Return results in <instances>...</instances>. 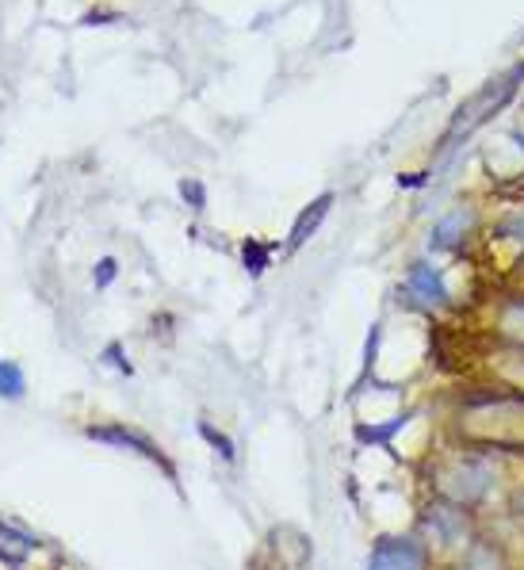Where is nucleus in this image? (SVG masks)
Instances as JSON below:
<instances>
[{
	"instance_id": "6ab92c4d",
	"label": "nucleus",
	"mask_w": 524,
	"mask_h": 570,
	"mask_svg": "<svg viewBox=\"0 0 524 570\" xmlns=\"http://www.w3.org/2000/svg\"><path fill=\"white\" fill-rule=\"evenodd\" d=\"M104 360H108V364H115V368H119V372H123V375H131V372H134L131 360H123V349H119V345H108V352H104Z\"/></svg>"
},
{
	"instance_id": "423d86ee",
	"label": "nucleus",
	"mask_w": 524,
	"mask_h": 570,
	"mask_svg": "<svg viewBox=\"0 0 524 570\" xmlns=\"http://www.w3.org/2000/svg\"><path fill=\"white\" fill-rule=\"evenodd\" d=\"M471 383H494V387H509L524 395V349H505V345H482L475 356V372Z\"/></svg>"
},
{
	"instance_id": "a211bd4d",
	"label": "nucleus",
	"mask_w": 524,
	"mask_h": 570,
	"mask_svg": "<svg viewBox=\"0 0 524 570\" xmlns=\"http://www.w3.org/2000/svg\"><path fill=\"white\" fill-rule=\"evenodd\" d=\"M115 272H119V264L111 261V257H104V261L96 264V272H92V280H96V287H108L111 280H115Z\"/></svg>"
},
{
	"instance_id": "ddd939ff",
	"label": "nucleus",
	"mask_w": 524,
	"mask_h": 570,
	"mask_svg": "<svg viewBox=\"0 0 524 570\" xmlns=\"http://www.w3.org/2000/svg\"><path fill=\"white\" fill-rule=\"evenodd\" d=\"M494 234H498V238H505V242H513L524 253V211H517V215H505V219L498 222V230H494Z\"/></svg>"
},
{
	"instance_id": "7ed1b4c3",
	"label": "nucleus",
	"mask_w": 524,
	"mask_h": 570,
	"mask_svg": "<svg viewBox=\"0 0 524 570\" xmlns=\"http://www.w3.org/2000/svg\"><path fill=\"white\" fill-rule=\"evenodd\" d=\"M486 525H490V517H482L475 509H463L456 502L433 498V494H425L414 513V532L425 540V548L433 551L437 563H452V567L475 548V540L486 532Z\"/></svg>"
},
{
	"instance_id": "dca6fc26",
	"label": "nucleus",
	"mask_w": 524,
	"mask_h": 570,
	"mask_svg": "<svg viewBox=\"0 0 524 570\" xmlns=\"http://www.w3.org/2000/svg\"><path fill=\"white\" fill-rule=\"evenodd\" d=\"M180 196L188 199L196 211L207 207V192H203V184H199V180H180Z\"/></svg>"
},
{
	"instance_id": "9b49d317",
	"label": "nucleus",
	"mask_w": 524,
	"mask_h": 570,
	"mask_svg": "<svg viewBox=\"0 0 524 570\" xmlns=\"http://www.w3.org/2000/svg\"><path fill=\"white\" fill-rule=\"evenodd\" d=\"M329 207H333V192L318 196L310 207H303V211H299V219H295V226H291V238H287V249H291V253L314 238V230L322 226V219L329 215Z\"/></svg>"
},
{
	"instance_id": "4468645a",
	"label": "nucleus",
	"mask_w": 524,
	"mask_h": 570,
	"mask_svg": "<svg viewBox=\"0 0 524 570\" xmlns=\"http://www.w3.org/2000/svg\"><path fill=\"white\" fill-rule=\"evenodd\" d=\"M0 395L23 398V372L16 364H4V360H0Z\"/></svg>"
},
{
	"instance_id": "1a4fd4ad",
	"label": "nucleus",
	"mask_w": 524,
	"mask_h": 570,
	"mask_svg": "<svg viewBox=\"0 0 524 570\" xmlns=\"http://www.w3.org/2000/svg\"><path fill=\"white\" fill-rule=\"evenodd\" d=\"M88 437L104 440V444H115V448H127V452H138V456H146L150 463H161V467L173 475V467L165 463V456H161L146 437H138V433H127V429H119V425H104V429H96V425H92V429H88Z\"/></svg>"
},
{
	"instance_id": "0eeeda50",
	"label": "nucleus",
	"mask_w": 524,
	"mask_h": 570,
	"mask_svg": "<svg viewBox=\"0 0 524 570\" xmlns=\"http://www.w3.org/2000/svg\"><path fill=\"white\" fill-rule=\"evenodd\" d=\"M482 333L490 345L524 349V291H505L490 303V314L482 322Z\"/></svg>"
},
{
	"instance_id": "6e6552de",
	"label": "nucleus",
	"mask_w": 524,
	"mask_h": 570,
	"mask_svg": "<svg viewBox=\"0 0 524 570\" xmlns=\"http://www.w3.org/2000/svg\"><path fill=\"white\" fill-rule=\"evenodd\" d=\"M452 570H521V563H517L513 548L505 544L502 532L494 525H486V532L475 540V548L467 551Z\"/></svg>"
},
{
	"instance_id": "f03ea898",
	"label": "nucleus",
	"mask_w": 524,
	"mask_h": 570,
	"mask_svg": "<svg viewBox=\"0 0 524 570\" xmlns=\"http://www.w3.org/2000/svg\"><path fill=\"white\" fill-rule=\"evenodd\" d=\"M521 463L502 460V456H490V452H475V448H456V444H444L440 440L433 452L421 456V490L444 498V502H456L463 509H475V513H490L494 502L505 505V494L517 479Z\"/></svg>"
},
{
	"instance_id": "f3484780",
	"label": "nucleus",
	"mask_w": 524,
	"mask_h": 570,
	"mask_svg": "<svg viewBox=\"0 0 524 570\" xmlns=\"http://www.w3.org/2000/svg\"><path fill=\"white\" fill-rule=\"evenodd\" d=\"M199 433H203V437H207V440H211V444H215V452H222L226 460H234V448H230V440L222 437V433H215L211 425H199Z\"/></svg>"
},
{
	"instance_id": "9d476101",
	"label": "nucleus",
	"mask_w": 524,
	"mask_h": 570,
	"mask_svg": "<svg viewBox=\"0 0 524 570\" xmlns=\"http://www.w3.org/2000/svg\"><path fill=\"white\" fill-rule=\"evenodd\" d=\"M471 226V207H456L448 211L444 219L429 230V253H444V249H456L463 242V230Z\"/></svg>"
},
{
	"instance_id": "f8f14e48",
	"label": "nucleus",
	"mask_w": 524,
	"mask_h": 570,
	"mask_svg": "<svg viewBox=\"0 0 524 570\" xmlns=\"http://www.w3.org/2000/svg\"><path fill=\"white\" fill-rule=\"evenodd\" d=\"M502 513H505V517H509V521H517V525H524V471H517V479H513V486H509V494H505Z\"/></svg>"
},
{
	"instance_id": "20e7f679",
	"label": "nucleus",
	"mask_w": 524,
	"mask_h": 570,
	"mask_svg": "<svg viewBox=\"0 0 524 570\" xmlns=\"http://www.w3.org/2000/svg\"><path fill=\"white\" fill-rule=\"evenodd\" d=\"M440 563L433 559V551L425 548V540L410 532H387L372 540L364 570H437Z\"/></svg>"
},
{
	"instance_id": "f257e3e1",
	"label": "nucleus",
	"mask_w": 524,
	"mask_h": 570,
	"mask_svg": "<svg viewBox=\"0 0 524 570\" xmlns=\"http://www.w3.org/2000/svg\"><path fill=\"white\" fill-rule=\"evenodd\" d=\"M440 440L524 463V395L467 379L440 410Z\"/></svg>"
},
{
	"instance_id": "2eb2a0df",
	"label": "nucleus",
	"mask_w": 524,
	"mask_h": 570,
	"mask_svg": "<svg viewBox=\"0 0 524 570\" xmlns=\"http://www.w3.org/2000/svg\"><path fill=\"white\" fill-rule=\"evenodd\" d=\"M268 257H272V253H268V245L253 242V238L245 242V268H249L253 276H261L264 268H268Z\"/></svg>"
},
{
	"instance_id": "39448f33",
	"label": "nucleus",
	"mask_w": 524,
	"mask_h": 570,
	"mask_svg": "<svg viewBox=\"0 0 524 570\" xmlns=\"http://www.w3.org/2000/svg\"><path fill=\"white\" fill-rule=\"evenodd\" d=\"M402 291H406V299H410L417 310H425L429 318H433V314H444V310H456V299H452V291L444 284V272H440L433 261H425V257L410 261L406 280H402Z\"/></svg>"
}]
</instances>
